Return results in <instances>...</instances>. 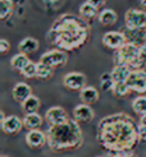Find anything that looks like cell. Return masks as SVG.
Segmentation results:
<instances>
[{"mask_svg": "<svg viewBox=\"0 0 146 157\" xmlns=\"http://www.w3.org/2000/svg\"><path fill=\"white\" fill-rule=\"evenodd\" d=\"M97 140L108 151L132 150L138 142L137 125L127 114L108 115L99 121Z\"/></svg>", "mask_w": 146, "mask_h": 157, "instance_id": "6da1fadb", "label": "cell"}, {"mask_svg": "<svg viewBox=\"0 0 146 157\" xmlns=\"http://www.w3.org/2000/svg\"><path fill=\"white\" fill-rule=\"evenodd\" d=\"M90 27L87 21L72 13L61 14L54 21L49 31L53 44L59 50L72 51L83 46L89 40Z\"/></svg>", "mask_w": 146, "mask_h": 157, "instance_id": "7a4b0ae2", "label": "cell"}, {"mask_svg": "<svg viewBox=\"0 0 146 157\" xmlns=\"http://www.w3.org/2000/svg\"><path fill=\"white\" fill-rule=\"evenodd\" d=\"M46 138L49 148L55 152L77 150L83 144L82 130L80 124L74 119H68L60 125L49 127L46 132Z\"/></svg>", "mask_w": 146, "mask_h": 157, "instance_id": "3957f363", "label": "cell"}, {"mask_svg": "<svg viewBox=\"0 0 146 157\" xmlns=\"http://www.w3.org/2000/svg\"><path fill=\"white\" fill-rule=\"evenodd\" d=\"M138 52H140L138 46L127 42L123 48L115 51L114 54L115 65H127L132 70H138Z\"/></svg>", "mask_w": 146, "mask_h": 157, "instance_id": "277c9868", "label": "cell"}, {"mask_svg": "<svg viewBox=\"0 0 146 157\" xmlns=\"http://www.w3.org/2000/svg\"><path fill=\"white\" fill-rule=\"evenodd\" d=\"M124 22L127 28L146 29V12L131 8L124 14Z\"/></svg>", "mask_w": 146, "mask_h": 157, "instance_id": "5b68a950", "label": "cell"}, {"mask_svg": "<svg viewBox=\"0 0 146 157\" xmlns=\"http://www.w3.org/2000/svg\"><path fill=\"white\" fill-rule=\"evenodd\" d=\"M67 60H68L67 54L63 50H59V49L46 51L45 54L41 55V58H40V63L49 65L51 68L63 67V65H65Z\"/></svg>", "mask_w": 146, "mask_h": 157, "instance_id": "8992f818", "label": "cell"}, {"mask_svg": "<svg viewBox=\"0 0 146 157\" xmlns=\"http://www.w3.org/2000/svg\"><path fill=\"white\" fill-rule=\"evenodd\" d=\"M131 91L137 93L146 92V72L145 70H132L126 82Z\"/></svg>", "mask_w": 146, "mask_h": 157, "instance_id": "52a82bcc", "label": "cell"}, {"mask_svg": "<svg viewBox=\"0 0 146 157\" xmlns=\"http://www.w3.org/2000/svg\"><path fill=\"white\" fill-rule=\"evenodd\" d=\"M103 44L106 46L108 49L112 50H119L120 48H123L126 44V36L123 32H118V31H109L103 36Z\"/></svg>", "mask_w": 146, "mask_h": 157, "instance_id": "ba28073f", "label": "cell"}, {"mask_svg": "<svg viewBox=\"0 0 146 157\" xmlns=\"http://www.w3.org/2000/svg\"><path fill=\"white\" fill-rule=\"evenodd\" d=\"M63 84L68 90L82 91L85 87H86V75L80 73V72L67 73L63 78Z\"/></svg>", "mask_w": 146, "mask_h": 157, "instance_id": "9c48e42d", "label": "cell"}, {"mask_svg": "<svg viewBox=\"0 0 146 157\" xmlns=\"http://www.w3.org/2000/svg\"><path fill=\"white\" fill-rule=\"evenodd\" d=\"M45 120L49 123L50 127H54V125H60L68 120V115L67 111L60 107V106H53L50 107L45 114Z\"/></svg>", "mask_w": 146, "mask_h": 157, "instance_id": "30bf717a", "label": "cell"}, {"mask_svg": "<svg viewBox=\"0 0 146 157\" xmlns=\"http://www.w3.org/2000/svg\"><path fill=\"white\" fill-rule=\"evenodd\" d=\"M122 32L124 33L128 44L136 45L138 48L146 45V29H132V28L124 27Z\"/></svg>", "mask_w": 146, "mask_h": 157, "instance_id": "8fae6325", "label": "cell"}, {"mask_svg": "<svg viewBox=\"0 0 146 157\" xmlns=\"http://www.w3.org/2000/svg\"><path fill=\"white\" fill-rule=\"evenodd\" d=\"M95 116V113L90 105L80 104L73 110V117L77 123H90Z\"/></svg>", "mask_w": 146, "mask_h": 157, "instance_id": "7c38bea8", "label": "cell"}, {"mask_svg": "<svg viewBox=\"0 0 146 157\" xmlns=\"http://www.w3.org/2000/svg\"><path fill=\"white\" fill-rule=\"evenodd\" d=\"M2 124V129L6 134H17L23 128V120H21L18 116L9 115L5 117V120L0 123Z\"/></svg>", "mask_w": 146, "mask_h": 157, "instance_id": "4fadbf2b", "label": "cell"}, {"mask_svg": "<svg viewBox=\"0 0 146 157\" xmlns=\"http://www.w3.org/2000/svg\"><path fill=\"white\" fill-rule=\"evenodd\" d=\"M26 143L31 148H40L45 143H48V138H46V133L35 129L28 130L26 134Z\"/></svg>", "mask_w": 146, "mask_h": 157, "instance_id": "5bb4252c", "label": "cell"}, {"mask_svg": "<svg viewBox=\"0 0 146 157\" xmlns=\"http://www.w3.org/2000/svg\"><path fill=\"white\" fill-rule=\"evenodd\" d=\"M12 96H13V98H14L15 101H17V102L23 104L30 96H32V90H31V87H30L27 83H25V82H18V83L13 87Z\"/></svg>", "mask_w": 146, "mask_h": 157, "instance_id": "9a60e30c", "label": "cell"}, {"mask_svg": "<svg viewBox=\"0 0 146 157\" xmlns=\"http://www.w3.org/2000/svg\"><path fill=\"white\" fill-rule=\"evenodd\" d=\"M131 73H132V69H131L129 67H127V65H114L113 70L110 72L114 83L127 82Z\"/></svg>", "mask_w": 146, "mask_h": 157, "instance_id": "2e32d148", "label": "cell"}, {"mask_svg": "<svg viewBox=\"0 0 146 157\" xmlns=\"http://www.w3.org/2000/svg\"><path fill=\"white\" fill-rule=\"evenodd\" d=\"M80 98L82 101V104L92 105L99 100V91L95 87H89V86H86L82 91H80Z\"/></svg>", "mask_w": 146, "mask_h": 157, "instance_id": "e0dca14e", "label": "cell"}, {"mask_svg": "<svg viewBox=\"0 0 146 157\" xmlns=\"http://www.w3.org/2000/svg\"><path fill=\"white\" fill-rule=\"evenodd\" d=\"M38 49V41L34 37H26L18 44V50L19 52L22 54H32V52H36Z\"/></svg>", "mask_w": 146, "mask_h": 157, "instance_id": "ac0fdd59", "label": "cell"}, {"mask_svg": "<svg viewBox=\"0 0 146 157\" xmlns=\"http://www.w3.org/2000/svg\"><path fill=\"white\" fill-rule=\"evenodd\" d=\"M97 19L103 26H112V25H115V23H117L118 14L113 9H103L99 13Z\"/></svg>", "mask_w": 146, "mask_h": 157, "instance_id": "d6986e66", "label": "cell"}, {"mask_svg": "<svg viewBox=\"0 0 146 157\" xmlns=\"http://www.w3.org/2000/svg\"><path fill=\"white\" fill-rule=\"evenodd\" d=\"M23 127H26L28 130H35L38 129L42 125V117L40 114H28L23 117Z\"/></svg>", "mask_w": 146, "mask_h": 157, "instance_id": "ffe728a7", "label": "cell"}, {"mask_svg": "<svg viewBox=\"0 0 146 157\" xmlns=\"http://www.w3.org/2000/svg\"><path fill=\"white\" fill-rule=\"evenodd\" d=\"M21 106H22L23 113H25L26 115L35 114L38 110V107H40V100H38V97L32 95V96H30L23 104H21Z\"/></svg>", "mask_w": 146, "mask_h": 157, "instance_id": "44dd1931", "label": "cell"}, {"mask_svg": "<svg viewBox=\"0 0 146 157\" xmlns=\"http://www.w3.org/2000/svg\"><path fill=\"white\" fill-rule=\"evenodd\" d=\"M30 61H31V60L28 59V56H27L26 54L19 52V54H15L14 56L10 59V65H12V68H13V69L22 72L23 68H25Z\"/></svg>", "mask_w": 146, "mask_h": 157, "instance_id": "7402d4cb", "label": "cell"}, {"mask_svg": "<svg viewBox=\"0 0 146 157\" xmlns=\"http://www.w3.org/2000/svg\"><path fill=\"white\" fill-rule=\"evenodd\" d=\"M96 15H99V12L96 8H94L90 3H83L81 6H80V17L85 21H89V19H92L95 18Z\"/></svg>", "mask_w": 146, "mask_h": 157, "instance_id": "603a6c76", "label": "cell"}, {"mask_svg": "<svg viewBox=\"0 0 146 157\" xmlns=\"http://www.w3.org/2000/svg\"><path fill=\"white\" fill-rule=\"evenodd\" d=\"M13 2L12 0H0V19L6 21L13 13Z\"/></svg>", "mask_w": 146, "mask_h": 157, "instance_id": "cb8c5ba5", "label": "cell"}, {"mask_svg": "<svg viewBox=\"0 0 146 157\" xmlns=\"http://www.w3.org/2000/svg\"><path fill=\"white\" fill-rule=\"evenodd\" d=\"M132 109L137 115H140V116L146 115V97L145 96L136 97L132 101Z\"/></svg>", "mask_w": 146, "mask_h": 157, "instance_id": "d4e9b609", "label": "cell"}, {"mask_svg": "<svg viewBox=\"0 0 146 157\" xmlns=\"http://www.w3.org/2000/svg\"><path fill=\"white\" fill-rule=\"evenodd\" d=\"M53 69L51 67L46 65V64H42V63L38 61L37 63V77L38 79H49V78H51L53 75Z\"/></svg>", "mask_w": 146, "mask_h": 157, "instance_id": "484cf974", "label": "cell"}, {"mask_svg": "<svg viewBox=\"0 0 146 157\" xmlns=\"http://www.w3.org/2000/svg\"><path fill=\"white\" fill-rule=\"evenodd\" d=\"M112 92H113V95L117 97H124L131 92V90L126 82H118V83H114Z\"/></svg>", "mask_w": 146, "mask_h": 157, "instance_id": "4316f807", "label": "cell"}, {"mask_svg": "<svg viewBox=\"0 0 146 157\" xmlns=\"http://www.w3.org/2000/svg\"><path fill=\"white\" fill-rule=\"evenodd\" d=\"M21 73L25 78H35V77H37V64L34 63V61H30L28 64L23 68V70Z\"/></svg>", "mask_w": 146, "mask_h": 157, "instance_id": "83f0119b", "label": "cell"}, {"mask_svg": "<svg viewBox=\"0 0 146 157\" xmlns=\"http://www.w3.org/2000/svg\"><path fill=\"white\" fill-rule=\"evenodd\" d=\"M100 86L104 91H112L113 90V86H114V81L112 78L110 73H104L100 78Z\"/></svg>", "mask_w": 146, "mask_h": 157, "instance_id": "f1b7e54d", "label": "cell"}, {"mask_svg": "<svg viewBox=\"0 0 146 157\" xmlns=\"http://www.w3.org/2000/svg\"><path fill=\"white\" fill-rule=\"evenodd\" d=\"M146 68V45L140 48L138 52V70H144Z\"/></svg>", "mask_w": 146, "mask_h": 157, "instance_id": "f546056e", "label": "cell"}, {"mask_svg": "<svg viewBox=\"0 0 146 157\" xmlns=\"http://www.w3.org/2000/svg\"><path fill=\"white\" fill-rule=\"evenodd\" d=\"M137 134H138V140L146 142V127L142 124L137 125Z\"/></svg>", "mask_w": 146, "mask_h": 157, "instance_id": "4dcf8cb0", "label": "cell"}, {"mask_svg": "<svg viewBox=\"0 0 146 157\" xmlns=\"http://www.w3.org/2000/svg\"><path fill=\"white\" fill-rule=\"evenodd\" d=\"M9 50H10V44L8 42L5 38H2V40H0V52L6 54Z\"/></svg>", "mask_w": 146, "mask_h": 157, "instance_id": "1f68e13d", "label": "cell"}, {"mask_svg": "<svg viewBox=\"0 0 146 157\" xmlns=\"http://www.w3.org/2000/svg\"><path fill=\"white\" fill-rule=\"evenodd\" d=\"M87 3H90L94 8H96V9L99 10L100 8H101L103 5H105L106 0H87Z\"/></svg>", "mask_w": 146, "mask_h": 157, "instance_id": "d6a6232c", "label": "cell"}, {"mask_svg": "<svg viewBox=\"0 0 146 157\" xmlns=\"http://www.w3.org/2000/svg\"><path fill=\"white\" fill-rule=\"evenodd\" d=\"M140 124H142V125H145V127H146V115L140 116Z\"/></svg>", "mask_w": 146, "mask_h": 157, "instance_id": "836d02e7", "label": "cell"}, {"mask_svg": "<svg viewBox=\"0 0 146 157\" xmlns=\"http://www.w3.org/2000/svg\"><path fill=\"white\" fill-rule=\"evenodd\" d=\"M124 157H136V156H135V153H133V151H132V152H129L128 155H126Z\"/></svg>", "mask_w": 146, "mask_h": 157, "instance_id": "e575fe53", "label": "cell"}, {"mask_svg": "<svg viewBox=\"0 0 146 157\" xmlns=\"http://www.w3.org/2000/svg\"><path fill=\"white\" fill-rule=\"evenodd\" d=\"M12 2H13V4H19L23 2V0H12Z\"/></svg>", "mask_w": 146, "mask_h": 157, "instance_id": "d590c367", "label": "cell"}, {"mask_svg": "<svg viewBox=\"0 0 146 157\" xmlns=\"http://www.w3.org/2000/svg\"><path fill=\"white\" fill-rule=\"evenodd\" d=\"M141 4H142V5H145V6H146V0H141Z\"/></svg>", "mask_w": 146, "mask_h": 157, "instance_id": "8d00e7d4", "label": "cell"}, {"mask_svg": "<svg viewBox=\"0 0 146 157\" xmlns=\"http://www.w3.org/2000/svg\"><path fill=\"white\" fill-rule=\"evenodd\" d=\"M54 2H63V0H54Z\"/></svg>", "mask_w": 146, "mask_h": 157, "instance_id": "74e56055", "label": "cell"}, {"mask_svg": "<svg viewBox=\"0 0 146 157\" xmlns=\"http://www.w3.org/2000/svg\"><path fill=\"white\" fill-rule=\"evenodd\" d=\"M97 157H106V156H97Z\"/></svg>", "mask_w": 146, "mask_h": 157, "instance_id": "f35d334b", "label": "cell"}, {"mask_svg": "<svg viewBox=\"0 0 146 157\" xmlns=\"http://www.w3.org/2000/svg\"><path fill=\"white\" fill-rule=\"evenodd\" d=\"M3 157H5V156H3Z\"/></svg>", "mask_w": 146, "mask_h": 157, "instance_id": "ab89813d", "label": "cell"}]
</instances>
